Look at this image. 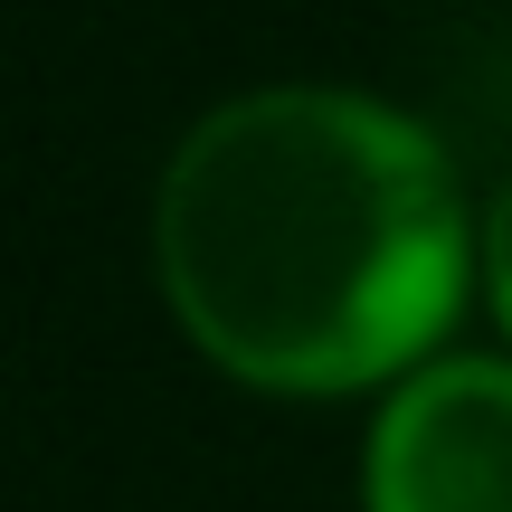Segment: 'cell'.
Listing matches in <instances>:
<instances>
[{
    "instance_id": "cell-1",
    "label": "cell",
    "mask_w": 512,
    "mask_h": 512,
    "mask_svg": "<svg viewBox=\"0 0 512 512\" xmlns=\"http://www.w3.org/2000/svg\"><path fill=\"white\" fill-rule=\"evenodd\" d=\"M152 247L190 342L256 389L389 380L465 294L446 152L342 86L219 105L162 171Z\"/></svg>"
},
{
    "instance_id": "cell-2",
    "label": "cell",
    "mask_w": 512,
    "mask_h": 512,
    "mask_svg": "<svg viewBox=\"0 0 512 512\" xmlns=\"http://www.w3.org/2000/svg\"><path fill=\"white\" fill-rule=\"evenodd\" d=\"M370 512H512V361H437L389 399Z\"/></svg>"
},
{
    "instance_id": "cell-3",
    "label": "cell",
    "mask_w": 512,
    "mask_h": 512,
    "mask_svg": "<svg viewBox=\"0 0 512 512\" xmlns=\"http://www.w3.org/2000/svg\"><path fill=\"white\" fill-rule=\"evenodd\" d=\"M484 285H494V313L512 332V181L494 190V219H484Z\"/></svg>"
}]
</instances>
